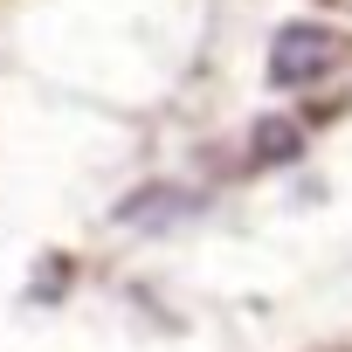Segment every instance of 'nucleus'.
Masks as SVG:
<instances>
[{
	"label": "nucleus",
	"mask_w": 352,
	"mask_h": 352,
	"mask_svg": "<svg viewBox=\"0 0 352 352\" xmlns=\"http://www.w3.org/2000/svg\"><path fill=\"white\" fill-rule=\"evenodd\" d=\"M345 8H352V0H345Z\"/></svg>",
	"instance_id": "20e7f679"
},
{
	"label": "nucleus",
	"mask_w": 352,
	"mask_h": 352,
	"mask_svg": "<svg viewBox=\"0 0 352 352\" xmlns=\"http://www.w3.org/2000/svg\"><path fill=\"white\" fill-rule=\"evenodd\" d=\"M338 56H345V42L331 28H283L270 49V76L276 83H318L324 69H338Z\"/></svg>",
	"instance_id": "f257e3e1"
},
{
	"label": "nucleus",
	"mask_w": 352,
	"mask_h": 352,
	"mask_svg": "<svg viewBox=\"0 0 352 352\" xmlns=\"http://www.w3.org/2000/svg\"><path fill=\"white\" fill-rule=\"evenodd\" d=\"M187 208H194V194H180V187H152V194L124 201L118 214H124V221H138V228H166V221H180Z\"/></svg>",
	"instance_id": "f03ea898"
},
{
	"label": "nucleus",
	"mask_w": 352,
	"mask_h": 352,
	"mask_svg": "<svg viewBox=\"0 0 352 352\" xmlns=\"http://www.w3.org/2000/svg\"><path fill=\"white\" fill-rule=\"evenodd\" d=\"M304 145V124H290V118H270L263 131H256V152H249V166H276V159H290Z\"/></svg>",
	"instance_id": "7ed1b4c3"
}]
</instances>
